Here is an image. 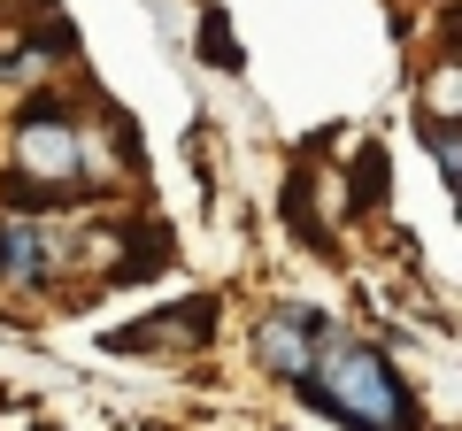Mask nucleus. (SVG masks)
I'll use <instances>...</instances> for the list:
<instances>
[{
	"label": "nucleus",
	"mask_w": 462,
	"mask_h": 431,
	"mask_svg": "<svg viewBox=\"0 0 462 431\" xmlns=\"http://www.w3.org/2000/svg\"><path fill=\"white\" fill-rule=\"evenodd\" d=\"M300 393L324 416H339L346 431H424L416 424V393L393 378V362L370 339H346V332L316 339V362L300 378Z\"/></svg>",
	"instance_id": "f257e3e1"
},
{
	"label": "nucleus",
	"mask_w": 462,
	"mask_h": 431,
	"mask_svg": "<svg viewBox=\"0 0 462 431\" xmlns=\"http://www.w3.org/2000/svg\"><path fill=\"white\" fill-rule=\"evenodd\" d=\"M16 154H23V185H39V193H69V178L85 170V147H78V132H69V108L54 93H39L32 108H23Z\"/></svg>",
	"instance_id": "f03ea898"
},
{
	"label": "nucleus",
	"mask_w": 462,
	"mask_h": 431,
	"mask_svg": "<svg viewBox=\"0 0 462 431\" xmlns=\"http://www.w3.org/2000/svg\"><path fill=\"white\" fill-rule=\"evenodd\" d=\"M331 324L316 308H278L263 324V332H254V354H263V370H278V378H309V362H316V339H324Z\"/></svg>",
	"instance_id": "7ed1b4c3"
},
{
	"label": "nucleus",
	"mask_w": 462,
	"mask_h": 431,
	"mask_svg": "<svg viewBox=\"0 0 462 431\" xmlns=\"http://www.w3.org/2000/svg\"><path fill=\"white\" fill-rule=\"evenodd\" d=\"M54 262H62V239H54V224H39V216L0 224V278L39 285V278H54Z\"/></svg>",
	"instance_id": "20e7f679"
},
{
	"label": "nucleus",
	"mask_w": 462,
	"mask_h": 431,
	"mask_svg": "<svg viewBox=\"0 0 462 431\" xmlns=\"http://www.w3.org/2000/svg\"><path fill=\"white\" fill-rule=\"evenodd\" d=\"M385 200V147H363L355 154V208H378Z\"/></svg>",
	"instance_id": "39448f33"
},
{
	"label": "nucleus",
	"mask_w": 462,
	"mask_h": 431,
	"mask_svg": "<svg viewBox=\"0 0 462 431\" xmlns=\"http://www.w3.org/2000/svg\"><path fill=\"white\" fill-rule=\"evenodd\" d=\"M200 54H208V62H224V69H239V47H231V23H224V16L200 23Z\"/></svg>",
	"instance_id": "423d86ee"
},
{
	"label": "nucleus",
	"mask_w": 462,
	"mask_h": 431,
	"mask_svg": "<svg viewBox=\"0 0 462 431\" xmlns=\"http://www.w3.org/2000/svg\"><path fill=\"white\" fill-rule=\"evenodd\" d=\"M0 224H8V216H0Z\"/></svg>",
	"instance_id": "0eeeda50"
}]
</instances>
